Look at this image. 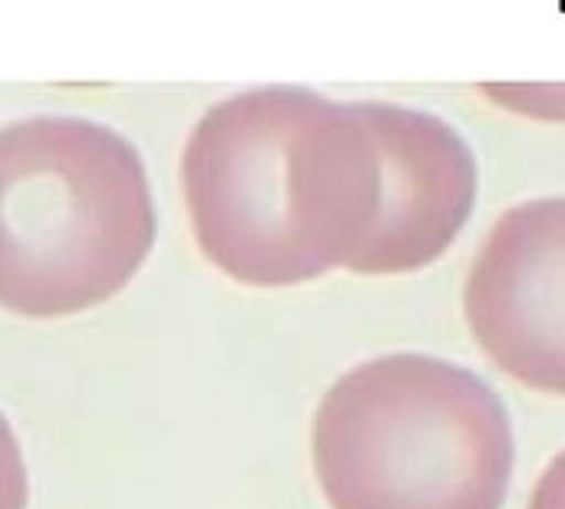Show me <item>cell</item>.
I'll use <instances>...</instances> for the list:
<instances>
[{"label":"cell","mask_w":565,"mask_h":509,"mask_svg":"<svg viewBox=\"0 0 565 509\" xmlns=\"http://www.w3.org/2000/svg\"><path fill=\"white\" fill-rule=\"evenodd\" d=\"M480 351L513 381L565 397V195L510 205L463 285Z\"/></svg>","instance_id":"277c9868"},{"label":"cell","mask_w":565,"mask_h":509,"mask_svg":"<svg viewBox=\"0 0 565 509\" xmlns=\"http://www.w3.org/2000/svg\"><path fill=\"white\" fill-rule=\"evenodd\" d=\"M26 464L7 417L0 414V509H26Z\"/></svg>","instance_id":"52a82bcc"},{"label":"cell","mask_w":565,"mask_h":509,"mask_svg":"<svg viewBox=\"0 0 565 509\" xmlns=\"http://www.w3.org/2000/svg\"><path fill=\"white\" fill-rule=\"evenodd\" d=\"M477 93L510 113L565 123V83H480Z\"/></svg>","instance_id":"8992f818"},{"label":"cell","mask_w":565,"mask_h":509,"mask_svg":"<svg viewBox=\"0 0 565 509\" xmlns=\"http://www.w3.org/2000/svg\"><path fill=\"white\" fill-rule=\"evenodd\" d=\"M559 13H565V0H559Z\"/></svg>","instance_id":"9c48e42d"},{"label":"cell","mask_w":565,"mask_h":509,"mask_svg":"<svg viewBox=\"0 0 565 509\" xmlns=\"http://www.w3.org/2000/svg\"><path fill=\"white\" fill-rule=\"evenodd\" d=\"M156 245L146 166L83 116L0 129V308L66 318L116 298Z\"/></svg>","instance_id":"3957f363"},{"label":"cell","mask_w":565,"mask_h":509,"mask_svg":"<svg viewBox=\"0 0 565 509\" xmlns=\"http://www.w3.org/2000/svg\"><path fill=\"white\" fill-rule=\"evenodd\" d=\"M182 195L199 252L252 288L348 268L377 199V149L358 103L308 86L242 89L195 123Z\"/></svg>","instance_id":"6da1fadb"},{"label":"cell","mask_w":565,"mask_h":509,"mask_svg":"<svg viewBox=\"0 0 565 509\" xmlns=\"http://www.w3.org/2000/svg\"><path fill=\"white\" fill-rule=\"evenodd\" d=\"M381 166L377 215L348 272L411 275L434 265L473 215L480 169L470 142L437 113L358 99Z\"/></svg>","instance_id":"5b68a950"},{"label":"cell","mask_w":565,"mask_h":509,"mask_svg":"<svg viewBox=\"0 0 565 509\" xmlns=\"http://www.w3.org/2000/svg\"><path fill=\"white\" fill-rule=\"evenodd\" d=\"M513 460L497 391L430 354L351 368L311 424V464L331 509H503Z\"/></svg>","instance_id":"7a4b0ae2"},{"label":"cell","mask_w":565,"mask_h":509,"mask_svg":"<svg viewBox=\"0 0 565 509\" xmlns=\"http://www.w3.org/2000/svg\"><path fill=\"white\" fill-rule=\"evenodd\" d=\"M526 509H565V450L540 477Z\"/></svg>","instance_id":"ba28073f"}]
</instances>
